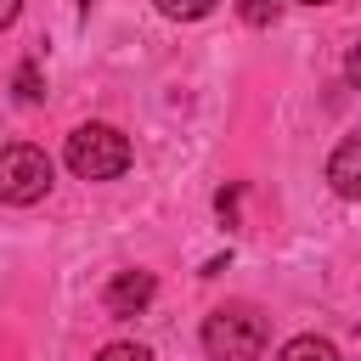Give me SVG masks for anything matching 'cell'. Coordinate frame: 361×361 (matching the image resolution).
Returning a JSON list of instances; mask_svg holds the SVG:
<instances>
[{
    "label": "cell",
    "instance_id": "1",
    "mask_svg": "<svg viewBox=\"0 0 361 361\" xmlns=\"http://www.w3.org/2000/svg\"><path fill=\"white\" fill-rule=\"evenodd\" d=\"M203 350H209V361H259V350H265V316L254 305H220V310H209Z\"/></svg>",
    "mask_w": 361,
    "mask_h": 361
},
{
    "label": "cell",
    "instance_id": "2",
    "mask_svg": "<svg viewBox=\"0 0 361 361\" xmlns=\"http://www.w3.org/2000/svg\"><path fill=\"white\" fill-rule=\"evenodd\" d=\"M68 169L79 180H113L130 169V135L113 124H79L68 135Z\"/></svg>",
    "mask_w": 361,
    "mask_h": 361
},
{
    "label": "cell",
    "instance_id": "3",
    "mask_svg": "<svg viewBox=\"0 0 361 361\" xmlns=\"http://www.w3.org/2000/svg\"><path fill=\"white\" fill-rule=\"evenodd\" d=\"M51 192V158L34 141H11L0 147V203H39Z\"/></svg>",
    "mask_w": 361,
    "mask_h": 361
},
{
    "label": "cell",
    "instance_id": "4",
    "mask_svg": "<svg viewBox=\"0 0 361 361\" xmlns=\"http://www.w3.org/2000/svg\"><path fill=\"white\" fill-rule=\"evenodd\" d=\"M152 293H158V276L152 271H118L113 282H107V310L113 316H135V310H147L152 305Z\"/></svg>",
    "mask_w": 361,
    "mask_h": 361
},
{
    "label": "cell",
    "instance_id": "5",
    "mask_svg": "<svg viewBox=\"0 0 361 361\" xmlns=\"http://www.w3.org/2000/svg\"><path fill=\"white\" fill-rule=\"evenodd\" d=\"M327 180L338 197H361V135H344L327 158Z\"/></svg>",
    "mask_w": 361,
    "mask_h": 361
},
{
    "label": "cell",
    "instance_id": "6",
    "mask_svg": "<svg viewBox=\"0 0 361 361\" xmlns=\"http://www.w3.org/2000/svg\"><path fill=\"white\" fill-rule=\"evenodd\" d=\"M276 361H338V350L327 344V338H316V333H299V338H288L282 344V355Z\"/></svg>",
    "mask_w": 361,
    "mask_h": 361
},
{
    "label": "cell",
    "instance_id": "7",
    "mask_svg": "<svg viewBox=\"0 0 361 361\" xmlns=\"http://www.w3.org/2000/svg\"><path fill=\"white\" fill-rule=\"evenodd\" d=\"M237 11H243V23H248V28H271V23H276V11H282V0H237Z\"/></svg>",
    "mask_w": 361,
    "mask_h": 361
},
{
    "label": "cell",
    "instance_id": "8",
    "mask_svg": "<svg viewBox=\"0 0 361 361\" xmlns=\"http://www.w3.org/2000/svg\"><path fill=\"white\" fill-rule=\"evenodd\" d=\"M158 11H164V17H175V23H197V17H209V11H214V0H158Z\"/></svg>",
    "mask_w": 361,
    "mask_h": 361
},
{
    "label": "cell",
    "instance_id": "9",
    "mask_svg": "<svg viewBox=\"0 0 361 361\" xmlns=\"http://www.w3.org/2000/svg\"><path fill=\"white\" fill-rule=\"evenodd\" d=\"M39 96H45V90H39V68L23 62V68H17V102H39Z\"/></svg>",
    "mask_w": 361,
    "mask_h": 361
},
{
    "label": "cell",
    "instance_id": "10",
    "mask_svg": "<svg viewBox=\"0 0 361 361\" xmlns=\"http://www.w3.org/2000/svg\"><path fill=\"white\" fill-rule=\"evenodd\" d=\"M96 361H152V350L147 344H107Z\"/></svg>",
    "mask_w": 361,
    "mask_h": 361
},
{
    "label": "cell",
    "instance_id": "11",
    "mask_svg": "<svg viewBox=\"0 0 361 361\" xmlns=\"http://www.w3.org/2000/svg\"><path fill=\"white\" fill-rule=\"evenodd\" d=\"M17 11H23V0H0V28H11V23H17Z\"/></svg>",
    "mask_w": 361,
    "mask_h": 361
},
{
    "label": "cell",
    "instance_id": "12",
    "mask_svg": "<svg viewBox=\"0 0 361 361\" xmlns=\"http://www.w3.org/2000/svg\"><path fill=\"white\" fill-rule=\"evenodd\" d=\"M344 73H350V85H361V51H350V56H344Z\"/></svg>",
    "mask_w": 361,
    "mask_h": 361
},
{
    "label": "cell",
    "instance_id": "13",
    "mask_svg": "<svg viewBox=\"0 0 361 361\" xmlns=\"http://www.w3.org/2000/svg\"><path fill=\"white\" fill-rule=\"evenodd\" d=\"M299 6H333V0H299Z\"/></svg>",
    "mask_w": 361,
    "mask_h": 361
}]
</instances>
